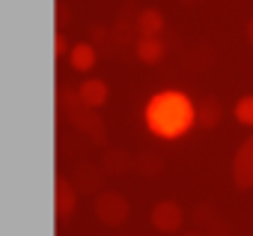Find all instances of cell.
Wrapping results in <instances>:
<instances>
[{
	"instance_id": "6da1fadb",
	"label": "cell",
	"mask_w": 253,
	"mask_h": 236,
	"mask_svg": "<svg viewBox=\"0 0 253 236\" xmlns=\"http://www.w3.org/2000/svg\"><path fill=\"white\" fill-rule=\"evenodd\" d=\"M146 129L161 141H179L197 126V102H191L182 90H161L143 108Z\"/></svg>"
},
{
	"instance_id": "7a4b0ae2",
	"label": "cell",
	"mask_w": 253,
	"mask_h": 236,
	"mask_svg": "<svg viewBox=\"0 0 253 236\" xmlns=\"http://www.w3.org/2000/svg\"><path fill=\"white\" fill-rule=\"evenodd\" d=\"M66 117L72 120V126H75L81 135H86L92 144L107 147V129H104V120L98 117V108H86L84 102H78L75 108L66 111Z\"/></svg>"
},
{
	"instance_id": "3957f363",
	"label": "cell",
	"mask_w": 253,
	"mask_h": 236,
	"mask_svg": "<svg viewBox=\"0 0 253 236\" xmlns=\"http://www.w3.org/2000/svg\"><path fill=\"white\" fill-rule=\"evenodd\" d=\"M95 215H98L101 224H107V227H119V224L128 221V215H131V203H128V197L119 194V191H101V194L95 197Z\"/></svg>"
},
{
	"instance_id": "277c9868",
	"label": "cell",
	"mask_w": 253,
	"mask_h": 236,
	"mask_svg": "<svg viewBox=\"0 0 253 236\" xmlns=\"http://www.w3.org/2000/svg\"><path fill=\"white\" fill-rule=\"evenodd\" d=\"M232 182L241 191L253 188V135L244 138L238 144V150H235V159H232Z\"/></svg>"
},
{
	"instance_id": "5b68a950",
	"label": "cell",
	"mask_w": 253,
	"mask_h": 236,
	"mask_svg": "<svg viewBox=\"0 0 253 236\" xmlns=\"http://www.w3.org/2000/svg\"><path fill=\"white\" fill-rule=\"evenodd\" d=\"M182 221H185V212H182V206H179L176 200H161V203H155V209H152V224H155V230H161V233H176V230L182 227Z\"/></svg>"
},
{
	"instance_id": "8992f818",
	"label": "cell",
	"mask_w": 253,
	"mask_h": 236,
	"mask_svg": "<svg viewBox=\"0 0 253 236\" xmlns=\"http://www.w3.org/2000/svg\"><path fill=\"white\" fill-rule=\"evenodd\" d=\"M54 206H57V218H69L78 206V185L69 182L66 177H57V197H54Z\"/></svg>"
},
{
	"instance_id": "52a82bcc",
	"label": "cell",
	"mask_w": 253,
	"mask_h": 236,
	"mask_svg": "<svg viewBox=\"0 0 253 236\" xmlns=\"http://www.w3.org/2000/svg\"><path fill=\"white\" fill-rule=\"evenodd\" d=\"M134 54H137V60H140V63L155 66V63H161V60H164L167 45L161 42V36H140V39L134 42Z\"/></svg>"
},
{
	"instance_id": "ba28073f",
	"label": "cell",
	"mask_w": 253,
	"mask_h": 236,
	"mask_svg": "<svg viewBox=\"0 0 253 236\" xmlns=\"http://www.w3.org/2000/svg\"><path fill=\"white\" fill-rule=\"evenodd\" d=\"M220 117H223V105L214 96H206L197 102V126L200 129H214L220 123Z\"/></svg>"
},
{
	"instance_id": "9c48e42d",
	"label": "cell",
	"mask_w": 253,
	"mask_h": 236,
	"mask_svg": "<svg viewBox=\"0 0 253 236\" xmlns=\"http://www.w3.org/2000/svg\"><path fill=\"white\" fill-rule=\"evenodd\" d=\"M78 96L86 108H101L107 102V84L101 78H86L81 87H78Z\"/></svg>"
},
{
	"instance_id": "30bf717a",
	"label": "cell",
	"mask_w": 253,
	"mask_h": 236,
	"mask_svg": "<svg viewBox=\"0 0 253 236\" xmlns=\"http://www.w3.org/2000/svg\"><path fill=\"white\" fill-rule=\"evenodd\" d=\"M69 60H72V69L89 72V69L95 66V60H98V48H95L92 42H78V45H72Z\"/></svg>"
},
{
	"instance_id": "8fae6325",
	"label": "cell",
	"mask_w": 253,
	"mask_h": 236,
	"mask_svg": "<svg viewBox=\"0 0 253 236\" xmlns=\"http://www.w3.org/2000/svg\"><path fill=\"white\" fill-rule=\"evenodd\" d=\"M137 30H140V36H161V30H164V15L158 12V9H140L137 12Z\"/></svg>"
},
{
	"instance_id": "7c38bea8",
	"label": "cell",
	"mask_w": 253,
	"mask_h": 236,
	"mask_svg": "<svg viewBox=\"0 0 253 236\" xmlns=\"http://www.w3.org/2000/svg\"><path fill=\"white\" fill-rule=\"evenodd\" d=\"M131 165H134V159H131L128 153H122V150H107L101 171H104V174H125Z\"/></svg>"
},
{
	"instance_id": "4fadbf2b",
	"label": "cell",
	"mask_w": 253,
	"mask_h": 236,
	"mask_svg": "<svg viewBox=\"0 0 253 236\" xmlns=\"http://www.w3.org/2000/svg\"><path fill=\"white\" fill-rule=\"evenodd\" d=\"M72 182H75L78 188H84V191H95L98 182H101V177H98V171H95L92 165H81V168L72 174Z\"/></svg>"
},
{
	"instance_id": "5bb4252c",
	"label": "cell",
	"mask_w": 253,
	"mask_h": 236,
	"mask_svg": "<svg viewBox=\"0 0 253 236\" xmlns=\"http://www.w3.org/2000/svg\"><path fill=\"white\" fill-rule=\"evenodd\" d=\"M134 168H137L143 177H155V174L161 171V159H158V156H152V153H143V156H137V159H134Z\"/></svg>"
},
{
	"instance_id": "9a60e30c",
	"label": "cell",
	"mask_w": 253,
	"mask_h": 236,
	"mask_svg": "<svg viewBox=\"0 0 253 236\" xmlns=\"http://www.w3.org/2000/svg\"><path fill=\"white\" fill-rule=\"evenodd\" d=\"M235 120L241 126H253V96H241L235 102Z\"/></svg>"
},
{
	"instance_id": "2e32d148",
	"label": "cell",
	"mask_w": 253,
	"mask_h": 236,
	"mask_svg": "<svg viewBox=\"0 0 253 236\" xmlns=\"http://www.w3.org/2000/svg\"><path fill=\"white\" fill-rule=\"evenodd\" d=\"M54 51H57V57H69V42H66V36H63V30H57V36H54Z\"/></svg>"
},
{
	"instance_id": "e0dca14e",
	"label": "cell",
	"mask_w": 253,
	"mask_h": 236,
	"mask_svg": "<svg viewBox=\"0 0 253 236\" xmlns=\"http://www.w3.org/2000/svg\"><path fill=\"white\" fill-rule=\"evenodd\" d=\"M63 24H66V6L57 3V27H63Z\"/></svg>"
},
{
	"instance_id": "ac0fdd59",
	"label": "cell",
	"mask_w": 253,
	"mask_h": 236,
	"mask_svg": "<svg viewBox=\"0 0 253 236\" xmlns=\"http://www.w3.org/2000/svg\"><path fill=\"white\" fill-rule=\"evenodd\" d=\"M247 39H250V45H253V18H250V24H247Z\"/></svg>"
},
{
	"instance_id": "d6986e66",
	"label": "cell",
	"mask_w": 253,
	"mask_h": 236,
	"mask_svg": "<svg viewBox=\"0 0 253 236\" xmlns=\"http://www.w3.org/2000/svg\"><path fill=\"white\" fill-rule=\"evenodd\" d=\"M185 236H203V233H185Z\"/></svg>"
},
{
	"instance_id": "ffe728a7",
	"label": "cell",
	"mask_w": 253,
	"mask_h": 236,
	"mask_svg": "<svg viewBox=\"0 0 253 236\" xmlns=\"http://www.w3.org/2000/svg\"><path fill=\"white\" fill-rule=\"evenodd\" d=\"M185 3H188V0H185ZM191 3H194V0H191Z\"/></svg>"
}]
</instances>
